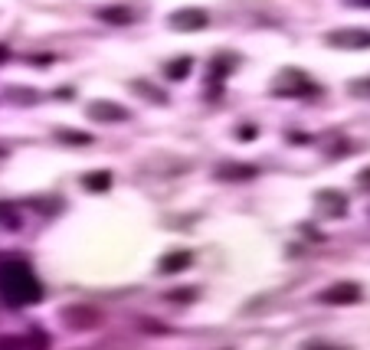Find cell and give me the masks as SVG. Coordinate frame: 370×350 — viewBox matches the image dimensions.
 <instances>
[{
  "instance_id": "cell-16",
  "label": "cell",
  "mask_w": 370,
  "mask_h": 350,
  "mask_svg": "<svg viewBox=\"0 0 370 350\" xmlns=\"http://www.w3.org/2000/svg\"><path fill=\"white\" fill-rule=\"evenodd\" d=\"M240 138H242V141H249V138H256V128H240Z\"/></svg>"
},
{
  "instance_id": "cell-13",
  "label": "cell",
  "mask_w": 370,
  "mask_h": 350,
  "mask_svg": "<svg viewBox=\"0 0 370 350\" xmlns=\"http://www.w3.org/2000/svg\"><path fill=\"white\" fill-rule=\"evenodd\" d=\"M187 69H190V59L171 63V66H167V79H187Z\"/></svg>"
},
{
  "instance_id": "cell-7",
  "label": "cell",
  "mask_w": 370,
  "mask_h": 350,
  "mask_svg": "<svg viewBox=\"0 0 370 350\" xmlns=\"http://www.w3.org/2000/svg\"><path fill=\"white\" fill-rule=\"evenodd\" d=\"M256 174L259 170L252 164H223V167H217V177H223V181H249Z\"/></svg>"
},
{
  "instance_id": "cell-11",
  "label": "cell",
  "mask_w": 370,
  "mask_h": 350,
  "mask_svg": "<svg viewBox=\"0 0 370 350\" xmlns=\"http://www.w3.org/2000/svg\"><path fill=\"white\" fill-rule=\"evenodd\" d=\"M0 226L3 229H20V213L13 203H0Z\"/></svg>"
},
{
  "instance_id": "cell-2",
  "label": "cell",
  "mask_w": 370,
  "mask_h": 350,
  "mask_svg": "<svg viewBox=\"0 0 370 350\" xmlns=\"http://www.w3.org/2000/svg\"><path fill=\"white\" fill-rule=\"evenodd\" d=\"M279 96H285V98H302V96H315L318 92V85L308 79V75H302L298 69H285L279 79H275V85H272Z\"/></svg>"
},
{
  "instance_id": "cell-3",
  "label": "cell",
  "mask_w": 370,
  "mask_h": 350,
  "mask_svg": "<svg viewBox=\"0 0 370 350\" xmlns=\"http://www.w3.org/2000/svg\"><path fill=\"white\" fill-rule=\"evenodd\" d=\"M321 301H325V305H334V308L354 305V301H360V285L357 282H338V285H331L321 291Z\"/></svg>"
},
{
  "instance_id": "cell-10",
  "label": "cell",
  "mask_w": 370,
  "mask_h": 350,
  "mask_svg": "<svg viewBox=\"0 0 370 350\" xmlns=\"http://www.w3.org/2000/svg\"><path fill=\"white\" fill-rule=\"evenodd\" d=\"M187 266H190V252H174L161 259V272H184Z\"/></svg>"
},
{
  "instance_id": "cell-17",
  "label": "cell",
  "mask_w": 370,
  "mask_h": 350,
  "mask_svg": "<svg viewBox=\"0 0 370 350\" xmlns=\"http://www.w3.org/2000/svg\"><path fill=\"white\" fill-rule=\"evenodd\" d=\"M7 59H10V46H3V43H0V63H7Z\"/></svg>"
},
{
  "instance_id": "cell-19",
  "label": "cell",
  "mask_w": 370,
  "mask_h": 350,
  "mask_svg": "<svg viewBox=\"0 0 370 350\" xmlns=\"http://www.w3.org/2000/svg\"><path fill=\"white\" fill-rule=\"evenodd\" d=\"M360 183H364V187H367V190H370V170H367V174H364V181H360Z\"/></svg>"
},
{
  "instance_id": "cell-9",
  "label": "cell",
  "mask_w": 370,
  "mask_h": 350,
  "mask_svg": "<svg viewBox=\"0 0 370 350\" xmlns=\"http://www.w3.org/2000/svg\"><path fill=\"white\" fill-rule=\"evenodd\" d=\"M98 20L121 26V23H131V10H125V7H102V10H98Z\"/></svg>"
},
{
  "instance_id": "cell-4",
  "label": "cell",
  "mask_w": 370,
  "mask_h": 350,
  "mask_svg": "<svg viewBox=\"0 0 370 350\" xmlns=\"http://www.w3.org/2000/svg\"><path fill=\"white\" fill-rule=\"evenodd\" d=\"M88 118L92 121H98V125H115V121H128V108L115 105V102H105V98H98V102H92L88 105Z\"/></svg>"
},
{
  "instance_id": "cell-14",
  "label": "cell",
  "mask_w": 370,
  "mask_h": 350,
  "mask_svg": "<svg viewBox=\"0 0 370 350\" xmlns=\"http://www.w3.org/2000/svg\"><path fill=\"white\" fill-rule=\"evenodd\" d=\"M65 321H72V324H82V321H95V311H88V314H82V311H69V314H65Z\"/></svg>"
},
{
  "instance_id": "cell-21",
  "label": "cell",
  "mask_w": 370,
  "mask_h": 350,
  "mask_svg": "<svg viewBox=\"0 0 370 350\" xmlns=\"http://www.w3.org/2000/svg\"><path fill=\"white\" fill-rule=\"evenodd\" d=\"M3 154H7V151H3V148H0V158H3Z\"/></svg>"
},
{
  "instance_id": "cell-18",
  "label": "cell",
  "mask_w": 370,
  "mask_h": 350,
  "mask_svg": "<svg viewBox=\"0 0 370 350\" xmlns=\"http://www.w3.org/2000/svg\"><path fill=\"white\" fill-rule=\"evenodd\" d=\"M305 350H341V347H327V344H308Z\"/></svg>"
},
{
  "instance_id": "cell-1",
  "label": "cell",
  "mask_w": 370,
  "mask_h": 350,
  "mask_svg": "<svg viewBox=\"0 0 370 350\" xmlns=\"http://www.w3.org/2000/svg\"><path fill=\"white\" fill-rule=\"evenodd\" d=\"M43 298V285L33 275V268L20 259H3L0 262V301L13 308H26Z\"/></svg>"
},
{
  "instance_id": "cell-20",
  "label": "cell",
  "mask_w": 370,
  "mask_h": 350,
  "mask_svg": "<svg viewBox=\"0 0 370 350\" xmlns=\"http://www.w3.org/2000/svg\"><path fill=\"white\" fill-rule=\"evenodd\" d=\"M354 89H357V92H360V89H364V92H370V82H364V85H354Z\"/></svg>"
},
{
  "instance_id": "cell-15",
  "label": "cell",
  "mask_w": 370,
  "mask_h": 350,
  "mask_svg": "<svg viewBox=\"0 0 370 350\" xmlns=\"http://www.w3.org/2000/svg\"><path fill=\"white\" fill-rule=\"evenodd\" d=\"M0 350H26V347H23V337H3Z\"/></svg>"
},
{
  "instance_id": "cell-8",
  "label": "cell",
  "mask_w": 370,
  "mask_h": 350,
  "mask_svg": "<svg viewBox=\"0 0 370 350\" xmlns=\"http://www.w3.org/2000/svg\"><path fill=\"white\" fill-rule=\"evenodd\" d=\"M82 187H86V190H109V187H111V174H109V170L86 174V177H82Z\"/></svg>"
},
{
  "instance_id": "cell-12",
  "label": "cell",
  "mask_w": 370,
  "mask_h": 350,
  "mask_svg": "<svg viewBox=\"0 0 370 350\" xmlns=\"http://www.w3.org/2000/svg\"><path fill=\"white\" fill-rule=\"evenodd\" d=\"M56 138L65 144H92V135H82V131H56Z\"/></svg>"
},
{
  "instance_id": "cell-5",
  "label": "cell",
  "mask_w": 370,
  "mask_h": 350,
  "mask_svg": "<svg viewBox=\"0 0 370 350\" xmlns=\"http://www.w3.org/2000/svg\"><path fill=\"white\" fill-rule=\"evenodd\" d=\"M331 46H344V50H367L370 46V33L367 30H338L327 33Z\"/></svg>"
},
{
  "instance_id": "cell-6",
  "label": "cell",
  "mask_w": 370,
  "mask_h": 350,
  "mask_svg": "<svg viewBox=\"0 0 370 350\" xmlns=\"http://www.w3.org/2000/svg\"><path fill=\"white\" fill-rule=\"evenodd\" d=\"M207 26V13L203 10H177L174 13V30H203Z\"/></svg>"
}]
</instances>
